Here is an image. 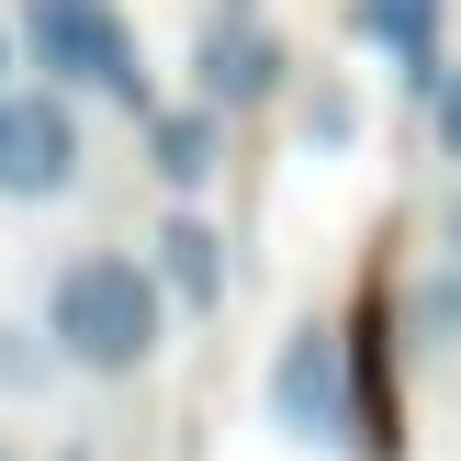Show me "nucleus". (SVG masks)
<instances>
[{
    "label": "nucleus",
    "instance_id": "f257e3e1",
    "mask_svg": "<svg viewBox=\"0 0 461 461\" xmlns=\"http://www.w3.org/2000/svg\"><path fill=\"white\" fill-rule=\"evenodd\" d=\"M34 327L57 349V372H90V383H135L158 349H169V293L135 248H68L34 293Z\"/></svg>",
    "mask_w": 461,
    "mask_h": 461
},
{
    "label": "nucleus",
    "instance_id": "f03ea898",
    "mask_svg": "<svg viewBox=\"0 0 461 461\" xmlns=\"http://www.w3.org/2000/svg\"><path fill=\"white\" fill-rule=\"evenodd\" d=\"M12 34H23V57L45 68V90L158 113V90H147V45H135V23L113 12V0H23Z\"/></svg>",
    "mask_w": 461,
    "mask_h": 461
},
{
    "label": "nucleus",
    "instance_id": "7ed1b4c3",
    "mask_svg": "<svg viewBox=\"0 0 461 461\" xmlns=\"http://www.w3.org/2000/svg\"><path fill=\"white\" fill-rule=\"evenodd\" d=\"M270 428H282V450H315L338 461L360 439V372H349V327L338 315H293L282 349H270V383H259Z\"/></svg>",
    "mask_w": 461,
    "mask_h": 461
},
{
    "label": "nucleus",
    "instance_id": "20e7f679",
    "mask_svg": "<svg viewBox=\"0 0 461 461\" xmlns=\"http://www.w3.org/2000/svg\"><path fill=\"white\" fill-rule=\"evenodd\" d=\"M90 169V124L68 90H0V203H68Z\"/></svg>",
    "mask_w": 461,
    "mask_h": 461
},
{
    "label": "nucleus",
    "instance_id": "39448f33",
    "mask_svg": "<svg viewBox=\"0 0 461 461\" xmlns=\"http://www.w3.org/2000/svg\"><path fill=\"white\" fill-rule=\"evenodd\" d=\"M282 90H293V45L270 34L259 12H214V23L192 34V102H203V113L237 124V113L282 102Z\"/></svg>",
    "mask_w": 461,
    "mask_h": 461
},
{
    "label": "nucleus",
    "instance_id": "423d86ee",
    "mask_svg": "<svg viewBox=\"0 0 461 461\" xmlns=\"http://www.w3.org/2000/svg\"><path fill=\"white\" fill-rule=\"evenodd\" d=\"M147 270H158V293H169V315H225V225L214 214L180 203L147 237Z\"/></svg>",
    "mask_w": 461,
    "mask_h": 461
},
{
    "label": "nucleus",
    "instance_id": "0eeeda50",
    "mask_svg": "<svg viewBox=\"0 0 461 461\" xmlns=\"http://www.w3.org/2000/svg\"><path fill=\"white\" fill-rule=\"evenodd\" d=\"M135 124H147V169L169 180L180 203L225 180V113H203V102H158V113H135Z\"/></svg>",
    "mask_w": 461,
    "mask_h": 461
},
{
    "label": "nucleus",
    "instance_id": "6e6552de",
    "mask_svg": "<svg viewBox=\"0 0 461 461\" xmlns=\"http://www.w3.org/2000/svg\"><path fill=\"white\" fill-rule=\"evenodd\" d=\"M349 34L405 68V90H439V0H349Z\"/></svg>",
    "mask_w": 461,
    "mask_h": 461
},
{
    "label": "nucleus",
    "instance_id": "1a4fd4ad",
    "mask_svg": "<svg viewBox=\"0 0 461 461\" xmlns=\"http://www.w3.org/2000/svg\"><path fill=\"white\" fill-rule=\"evenodd\" d=\"M293 135H304L315 158H349V147H360V79H349V68L293 79Z\"/></svg>",
    "mask_w": 461,
    "mask_h": 461
},
{
    "label": "nucleus",
    "instance_id": "9d476101",
    "mask_svg": "<svg viewBox=\"0 0 461 461\" xmlns=\"http://www.w3.org/2000/svg\"><path fill=\"white\" fill-rule=\"evenodd\" d=\"M405 338H417V349H461V270L450 259L405 282Z\"/></svg>",
    "mask_w": 461,
    "mask_h": 461
},
{
    "label": "nucleus",
    "instance_id": "9b49d317",
    "mask_svg": "<svg viewBox=\"0 0 461 461\" xmlns=\"http://www.w3.org/2000/svg\"><path fill=\"white\" fill-rule=\"evenodd\" d=\"M45 383H57V349H45V327L0 315V394H45Z\"/></svg>",
    "mask_w": 461,
    "mask_h": 461
},
{
    "label": "nucleus",
    "instance_id": "f8f14e48",
    "mask_svg": "<svg viewBox=\"0 0 461 461\" xmlns=\"http://www.w3.org/2000/svg\"><path fill=\"white\" fill-rule=\"evenodd\" d=\"M428 135H439V158L461 169V57L439 68V90H428Z\"/></svg>",
    "mask_w": 461,
    "mask_h": 461
},
{
    "label": "nucleus",
    "instance_id": "ddd939ff",
    "mask_svg": "<svg viewBox=\"0 0 461 461\" xmlns=\"http://www.w3.org/2000/svg\"><path fill=\"white\" fill-rule=\"evenodd\" d=\"M439 259L461 270V180H450V203H439Z\"/></svg>",
    "mask_w": 461,
    "mask_h": 461
},
{
    "label": "nucleus",
    "instance_id": "4468645a",
    "mask_svg": "<svg viewBox=\"0 0 461 461\" xmlns=\"http://www.w3.org/2000/svg\"><path fill=\"white\" fill-rule=\"evenodd\" d=\"M0 68H12V34H0Z\"/></svg>",
    "mask_w": 461,
    "mask_h": 461
},
{
    "label": "nucleus",
    "instance_id": "2eb2a0df",
    "mask_svg": "<svg viewBox=\"0 0 461 461\" xmlns=\"http://www.w3.org/2000/svg\"><path fill=\"white\" fill-rule=\"evenodd\" d=\"M0 461H23V450H12V439H0Z\"/></svg>",
    "mask_w": 461,
    "mask_h": 461
}]
</instances>
